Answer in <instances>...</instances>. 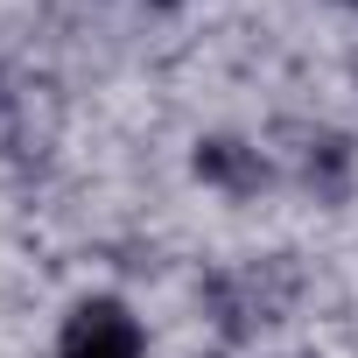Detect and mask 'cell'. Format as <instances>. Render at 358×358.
<instances>
[{"mask_svg":"<svg viewBox=\"0 0 358 358\" xmlns=\"http://www.w3.org/2000/svg\"><path fill=\"white\" fill-rule=\"evenodd\" d=\"M64 358H141V330L120 302H85L64 330Z\"/></svg>","mask_w":358,"mask_h":358,"instance_id":"6da1fadb","label":"cell"},{"mask_svg":"<svg viewBox=\"0 0 358 358\" xmlns=\"http://www.w3.org/2000/svg\"><path fill=\"white\" fill-rule=\"evenodd\" d=\"M197 169L211 176V183H232V190H239V183H253V176H260V169H253V162H246V155H239L232 141H211V148L197 155Z\"/></svg>","mask_w":358,"mask_h":358,"instance_id":"7a4b0ae2","label":"cell"},{"mask_svg":"<svg viewBox=\"0 0 358 358\" xmlns=\"http://www.w3.org/2000/svg\"><path fill=\"white\" fill-rule=\"evenodd\" d=\"M162 8H176V0H162Z\"/></svg>","mask_w":358,"mask_h":358,"instance_id":"3957f363","label":"cell"}]
</instances>
